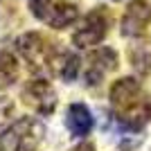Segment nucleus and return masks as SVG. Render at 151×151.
<instances>
[{
  "label": "nucleus",
  "instance_id": "f03ea898",
  "mask_svg": "<svg viewBox=\"0 0 151 151\" xmlns=\"http://www.w3.org/2000/svg\"><path fill=\"white\" fill-rule=\"evenodd\" d=\"M45 135V126L36 117H20L0 135V151H34Z\"/></svg>",
  "mask_w": 151,
  "mask_h": 151
},
{
  "label": "nucleus",
  "instance_id": "20e7f679",
  "mask_svg": "<svg viewBox=\"0 0 151 151\" xmlns=\"http://www.w3.org/2000/svg\"><path fill=\"white\" fill-rule=\"evenodd\" d=\"M32 14L54 29H63V27L72 25L79 16L75 5L61 2V0H32Z\"/></svg>",
  "mask_w": 151,
  "mask_h": 151
},
{
  "label": "nucleus",
  "instance_id": "f257e3e1",
  "mask_svg": "<svg viewBox=\"0 0 151 151\" xmlns=\"http://www.w3.org/2000/svg\"><path fill=\"white\" fill-rule=\"evenodd\" d=\"M111 106L122 126L138 131L151 120V95L138 79L122 77L111 86Z\"/></svg>",
  "mask_w": 151,
  "mask_h": 151
},
{
  "label": "nucleus",
  "instance_id": "6e6552de",
  "mask_svg": "<svg viewBox=\"0 0 151 151\" xmlns=\"http://www.w3.org/2000/svg\"><path fill=\"white\" fill-rule=\"evenodd\" d=\"M117 68V54L111 47H99L88 57V68H86V81L88 86H97L104 79L106 72H113Z\"/></svg>",
  "mask_w": 151,
  "mask_h": 151
},
{
  "label": "nucleus",
  "instance_id": "423d86ee",
  "mask_svg": "<svg viewBox=\"0 0 151 151\" xmlns=\"http://www.w3.org/2000/svg\"><path fill=\"white\" fill-rule=\"evenodd\" d=\"M25 106H29L32 111H36L38 115H52L57 108V93L52 88L50 81L45 79H34L23 88L20 93Z\"/></svg>",
  "mask_w": 151,
  "mask_h": 151
},
{
  "label": "nucleus",
  "instance_id": "4468645a",
  "mask_svg": "<svg viewBox=\"0 0 151 151\" xmlns=\"http://www.w3.org/2000/svg\"><path fill=\"white\" fill-rule=\"evenodd\" d=\"M72 151H95V145L93 142H81V145H77Z\"/></svg>",
  "mask_w": 151,
  "mask_h": 151
},
{
  "label": "nucleus",
  "instance_id": "ddd939ff",
  "mask_svg": "<svg viewBox=\"0 0 151 151\" xmlns=\"http://www.w3.org/2000/svg\"><path fill=\"white\" fill-rule=\"evenodd\" d=\"M12 113H14V101L7 97H0V126L12 117Z\"/></svg>",
  "mask_w": 151,
  "mask_h": 151
},
{
  "label": "nucleus",
  "instance_id": "0eeeda50",
  "mask_svg": "<svg viewBox=\"0 0 151 151\" xmlns=\"http://www.w3.org/2000/svg\"><path fill=\"white\" fill-rule=\"evenodd\" d=\"M151 20V7L145 0H133L122 16V34L124 36H142Z\"/></svg>",
  "mask_w": 151,
  "mask_h": 151
},
{
  "label": "nucleus",
  "instance_id": "f8f14e48",
  "mask_svg": "<svg viewBox=\"0 0 151 151\" xmlns=\"http://www.w3.org/2000/svg\"><path fill=\"white\" fill-rule=\"evenodd\" d=\"M131 63L140 75H149L151 72V45H135L131 47Z\"/></svg>",
  "mask_w": 151,
  "mask_h": 151
},
{
  "label": "nucleus",
  "instance_id": "1a4fd4ad",
  "mask_svg": "<svg viewBox=\"0 0 151 151\" xmlns=\"http://www.w3.org/2000/svg\"><path fill=\"white\" fill-rule=\"evenodd\" d=\"M65 126L75 138H83L88 135L93 129V115H90L88 106L83 104H72L68 108V117H65Z\"/></svg>",
  "mask_w": 151,
  "mask_h": 151
},
{
  "label": "nucleus",
  "instance_id": "9b49d317",
  "mask_svg": "<svg viewBox=\"0 0 151 151\" xmlns=\"http://www.w3.org/2000/svg\"><path fill=\"white\" fill-rule=\"evenodd\" d=\"M18 61L12 52H0V88L12 86L18 79Z\"/></svg>",
  "mask_w": 151,
  "mask_h": 151
},
{
  "label": "nucleus",
  "instance_id": "39448f33",
  "mask_svg": "<svg viewBox=\"0 0 151 151\" xmlns=\"http://www.w3.org/2000/svg\"><path fill=\"white\" fill-rule=\"evenodd\" d=\"M108 32V12L106 7H95L93 12L83 18L81 29H77L72 34V43L77 47H90L104 41Z\"/></svg>",
  "mask_w": 151,
  "mask_h": 151
},
{
  "label": "nucleus",
  "instance_id": "9d476101",
  "mask_svg": "<svg viewBox=\"0 0 151 151\" xmlns=\"http://www.w3.org/2000/svg\"><path fill=\"white\" fill-rule=\"evenodd\" d=\"M79 63H81L79 57L72 52H57L50 59V70L52 75L61 77L63 81H75L79 75Z\"/></svg>",
  "mask_w": 151,
  "mask_h": 151
},
{
  "label": "nucleus",
  "instance_id": "7ed1b4c3",
  "mask_svg": "<svg viewBox=\"0 0 151 151\" xmlns=\"http://www.w3.org/2000/svg\"><path fill=\"white\" fill-rule=\"evenodd\" d=\"M16 47L23 54V59L27 61L32 72H43L50 68V59H52V47L47 43V38L38 32H27L23 36H18Z\"/></svg>",
  "mask_w": 151,
  "mask_h": 151
}]
</instances>
